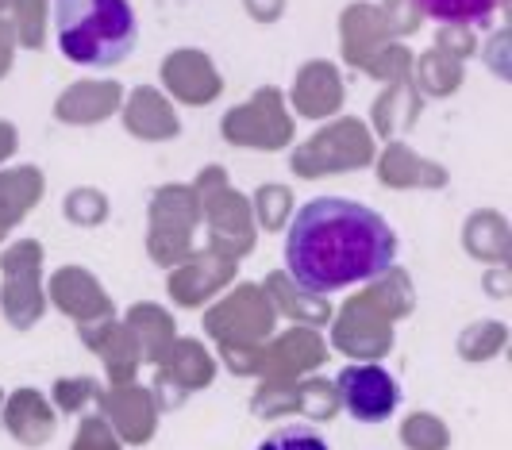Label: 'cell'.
Segmentation results:
<instances>
[{
  "label": "cell",
  "instance_id": "obj_1",
  "mask_svg": "<svg viewBox=\"0 0 512 450\" xmlns=\"http://www.w3.org/2000/svg\"><path fill=\"white\" fill-rule=\"evenodd\" d=\"M397 262V235L382 216L347 197H316L285 231V270L312 297L374 281Z\"/></svg>",
  "mask_w": 512,
  "mask_h": 450
},
{
  "label": "cell",
  "instance_id": "obj_2",
  "mask_svg": "<svg viewBox=\"0 0 512 450\" xmlns=\"http://www.w3.org/2000/svg\"><path fill=\"white\" fill-rule=\"evenodd\" d=\"M58 50L89 70H112L128 62L139 39L131 0H54Z\"/></svg>",
  "mask_w": 512,
  "mask_h": 450
},
{
  "label": "cell",
  "instance_id": "obj_3",
  "mask_svg": "<svg viewBox=\"0 0 512 450\" xmlns=\"http://www.w3.org/2000/svg\"><path fill=\"white\" fill-rule=\"evenodd\" d=\"M339 400H343V408H347L351 420H359V424H382V420H389L397 412V404H401V385L378 362L347 366L339 374Z\"/></svg>",
  "mask_w": 512,
  "mask_h": 450
},
{
  "label": "cell",
  "instance_id": "obj_4",
  "mask_svg": "<svg viewBox=\"0 0 512 450\" xmlns=\"http://www.w3.org/2000/svg\"><path fill=\"white\" fill-rule=\"evenodd\" d=\"M501 8V0H420V12L436 24L455 27H482L493 20V12Z\"/></svg>",
  "mask_w": 512,
  "mask_h": 450
},
{
  "label": "cell",
  "instance_id": "obj_5",
  "mask_svg": "<svg viewBox=\"0 0 512 450\" xmlns=\"http://www.w3.org/2000/svg\"><path fill=\"white\" fill-rule=\"evenodd\" d=\"M258 450H332L328 447V439L320 435V431H312V427H282V431H274V435H266Z\"/></svg>",
  "mask_w": 512,
  "mask_h": 450
}]
</instances>
